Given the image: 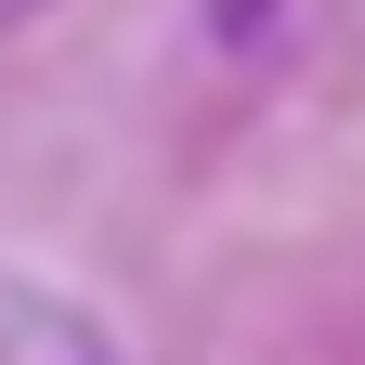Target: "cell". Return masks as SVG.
<instances>
[{
	"instance_id": "obj_1",
	"label": "cell",
	"mask_w": 365,
	"mask_h": 365,
	"mask_svg": "<svg viewBox=\"0 0 365 365\" xmlns=\"http://www.w3.org/2000/svg\"><path fill=\"white\" fill-rule=\"evenodd\" d=\"M14 14H39V0H0V26H14Z\"/></svg>"
}]
</instances>
